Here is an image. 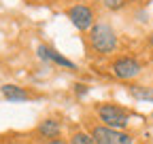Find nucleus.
Instances as JSON below:
<instances>
[{
	"mask_svg": "<svg viewBox=\"0 0 153 144\" xmlns=\"http://www.w3.org/2000/svg\"><path fill=\"white\" fill-rule=\"evenodd\" d=\"M87 40H89V49L96 55H111L117 51V45H119L117 32L106 21H96L87 32Z\"/></svg>",
	"mask_w": 153,
	"mask_h": 144,
	"instance_id": "1",
	"label": "nucleus"
},
{
	"mask_svg": "<svg viewBox=\"0 0 153 144\" xmlns=\"http://www.w3.org/2000/svg\"><path fill=\"white\" fill-rule=\"evenodd\" d=\"M94 112H96V117H98L100 125H106V127L128 129V125H130V112L123 106H119V104H113V102L96 104Z\"/></svg>",
	"mask_w": 153,
	"mask_h": 144,
	"instance_id": "2",
	"label": "nucleus"
},
{
	"mask_svg": "<svg viewBox=\"0 0 153 144\" xmlns=\"http://www.w3.org/2000/svg\"><path fill=\"white\" fill-rule=\"evenodd\" d=\"M66 17L70 19V24L79 30V32H89L91 26L96 24L94 7L83 4V2H76V4H72V7H68V9H66Z\"/></svg>",
	"mask_w": 153,
	"mask_h": 144,
	"instance_id": "3",
	"label": "nucleus"
},
{
	"mask_svg": "<svg viewBox=\"0 0 153 144\" xmlns=\"http://www.w3.org/2000/svg\"><path fill=\"white\" fill-rule=\"evenodd\" d=\"M111 72H113V76L119 79V81H132L143 72V64L132 55H119V57L113 60Z\"/></svg>",
	"mask_w": 153,
	"mask_h": 144,
	"instance_id": "4",
	"label": "nucleus"
},
{
	"mask_svg": "<svg viewBox=\"0 0 153 144\" xmlns=\"http://www.w3.org/2000/svg\"><path fill=\"white\" fill-rule=\"evenodd\" d=\"M96 144H134V136L126 129H113L106 125H96L89 132Z\"/></svg>",
	"mask_w": 153,
	"mask_h": 144,
	"instance_id": "5",
	"label": "nucleus"
},
{
	"mask_svg": "<svg viewBox=\"0 0 153 144\" xmlns=\"http://www.w3.org/2000/svg\"><path fill=\"white\" fill-rule=\"evenodd\" d=\"M36 57L41 60V62H47V64H55V66H60V68H68V70H76V64L72 60H68L64 53H60L57 49H53L51 45H36Z\"/></svg>",
	"mask_w": 153,
	"mask_h": 144,
	"instance_id": "6",
	"label": "nucleus"
},
{
	"mask_svg": "<svg viewBox=\"0 0 153 144\" xmlns=\"http://www.w3.org/2000/svg\"><path fill=\"white\" fill-rule=\"evenodd\" d=\"M0 93L7 102H13V104H19V102H28L32 96L26 87H19V85H13V83H7L0 87Z\"/></svg>",
	"mask_w": 153,
	"mask_h": 144,
	"instance_id": "7",
	"label": "nucleus"
},
{
	"mask_svg": "<svg viewBox=\"0 0 153 144\" xmlns=\"http://www.w3.org/2000/svg\"><path fill=\"white\" fill-rule=\"evenodd\" d=\"M36 134L41 136V138H45V140L60 138V134H62V123L57 121V119H53V117L43 119L41 123L36 125Z\"/></svg>",
	"mask_w": 153,
	"mask_h": 144,
	"instance_id": "8",
	"label": "nucleus"
},
{
	"mask_svg": "<svg viewBox=\"0 0 153 144\" xmlns=\"http://www.w3.org/2000/svg\"><path fill=\"white\" fill-rule=\"evenodd\" d=\"M132 98H136L140 102H153V89L151 87H143V85H132L130 87Z\"/></svg>",
	"mask_w": 153,
	"mask_h": 144,
	"instance_id": "9",
	"label": "nucleus"
},
{
	"mask_svg": "<svg viewBox=\"0 0 153 144\" xmlns=\"http://www.w3.org/2000/svg\"><path fill=\"white\" fill-rule=\"evenodd\" d=\"M68 144H96L89 132H74L68 140Z\"/></svg>",
	"mask_w": 153,
	"mask_h": 144,
	"instance_id": "10",
	"label": "nucleus"
},
{
	"mask_svg": "<svg viewBox=\"0 0 153 144\" xmlns=\"http://www.w3.org/2000/svg\"><path fill=\"white\" fill-rule=\"evenodd\" d=\"M128 0H102V4L108 9V11H121L126 7Z\"/></svg>",
	"mask_w": 153,
	"mask_h": 144,
	"instance_id": "11",
	"label": "nucleus"
},
{
	"mask_svg": "<svg viewBox=\"0 0 153 144\" xmlns=\"http://www.w3.org/2000/svg\"><path fill=\"white\" fill-rule=\"evenodd\" d=\"M72 91H74V96H76V98H85V96H87V91H89V87H87L85 83H74Z\"/></svg>",
	"mask_w": 153,
	"mask_h": 144,
	"instance_id": "12",
	"label": "nucleus"
},
{
	"mask_svg": "<svg viewBox=\"0 0 153 144\" xmlns=\"http://www.w3.org/2000/svg\"><path fill=\"white\" fill-rule=\"evenodd\" d=\"M45 144H68V140H62V138H53V140H47Z\"/></svg>",
	"mask_w": 153,
	"mask_h": 144,
	"instance_id": "13",
	"label": "nucleus"
},
{
	"mask_svg": "<svg viewBox=\"0 0 153 144\" xmlns=\"http://www.w3.org/2000/svg\"><path fill=\"white\" fill-rule=\"evenodd\" d=\"M147 43H149V47H153V32L147 36Z\"/></svg>",
	"mask_w": 153,
	"mask_h": 144,
	"instance_id": "14",
	"label": "nucleus"
},
{
	"mask_svg": "<svg viewBox=\"0 0 153 144\" xmlns=\"http://www.w3.org/2000/svg\"><path fill=\"white\" fill-rule=\"evenodd\" d=\"M76 2H81V0H76Z\"/></svg>",
	"mask_w": 153,
	"mask_h": 144,
	"instance_id": "15",
	"label": "nucleus"
},
{
	"mask_svg": "<svg viewBox=\"0 0 153 144\" xmlns=\"http://www.w3.org/2000/svg\"><path fill=\"white\" fill-rule=\"evenodd\" d=\"M151 115H153V112H151Z\"/></svg>",
	"mask_w": 153,
	"mask_h": 144,
	"instance_id": "16",
	"label": "nucleus"
}]
</instances>
